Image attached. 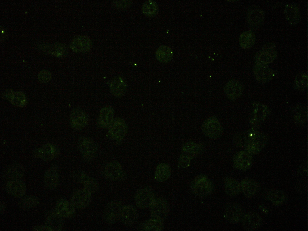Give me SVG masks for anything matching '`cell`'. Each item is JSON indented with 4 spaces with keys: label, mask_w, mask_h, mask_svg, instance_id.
<instances>
[{
    "label": "cell",
    "mask_w": 308,
    "mask_h": 231,
    "mask_svg": "<svg viewBox=\"0 0 308 231\" xmlns=\"http://www.w3.org/2000/svg\"><path fill=\"white\" fill-rule=\"evenodd\" d=\"M49 73H50L48 72H41L39 74V79L41 80V81L43 82H46L47 81H48L51 77V75L50 74H49Z\"/></svg>",
    "instance_id": "cell-44"
},
{
    "label": "cell",
    "mask_w": 308,
    "mask_h": 231,
    "mask_svg": "<svg viewBox=\"0 0 308 231\" xmlns=\"http://www.w3.org/2000/svg\"><path fill=\"white\" fill-rule=\"evenodd\" d=\"M243 214L241 206L235 203L229 204L226 207L224 212V217L230 223L236 224L241 220Z\"/></svg>",
    "instance_id": "cell-14"
},
{
    "label": "cell",
    "mask_w": 308,
    "mask_h": 231,
    "mask_svg": "<svg viewBox=\"0 0 308 231\" xmlns=\"http://www.w3.org/2000/svg\"><path fill=\"white\" fill-rule=\"evenodd\" d=\"M163 228V221L152 218L142 223L138 229L141 231H160L162 230Z\"/></svg>",
    "instance_id": "cell-29"
},
{
    "label": "cell",
    "mask_w": 308,
    "mask_h": 231,
    "mask_svg": "<svg viewBox=\"0 0 308 231\" xmlns=\"http://www.w3.org/2000/svg\"><path fill=\"white\" fill-rule=\"evenodd\" d=\"M152 218L163 222L169 211V205L164 198H159L155 199L151 206Z\"/></svg>",
    "instance_id": "cell-9"
},
{
    "label": "cell",
    "mask_w": 308,
    "mask_h": 231,
    "mask_svg": "<svg viewBox=\"0 0 308 231\" xmlns=\"http://www.w3.org/2000/svg\"><path fill=\"white\" fill-rule=\"evenodd\" d=\"M202 131L206 136L212 138L220 136L222 133V128L218 119L215 117H210L203 123Z\"/></svg>",
    "instance_id": "cell-8"
},
{
    "label": "cell",
    "mask_w": 308,
    "mask_h": 231,
    "mask_svg": "<svg viewBox=\"0 0 308 231\" xmlns=\"http://www.w3.org/2000/svg\"><path fill=\"white\" fill-rule=\"evenodd\" d=\"M137 217V211L134 207L130 205L123 207L120 219L124 224L132 225L136 222Z\"/></svg>",
    "instance_id": "cell-23"
},
{
    "label": "cell",
    "mask_w": 308,
    "mask_h": 231,
    "mask_svg": "<svg viewBox=\"0 0 308 231\" xmlns=\"http://www.w3.org/2000/svg\"><path fill=\"white\" fill-rule=\"evenodd\" d=\"M111 87L112 91L116 96L122 95L125 89L124 83L121 79L118 78L114 79L112 82Z\"/></svg>",
    "instance_id": "cell-40"
},
{
    "label": "cell",
    "mask_w": 308,
    "mask_h": 231,
    "mask_svg": "<svg viewBox=\"0 0 308 231\" xmlns=\"http://www.w3.org/2000/svg\"><path fill=\"white\" fill-rule=\"evenodd\" d=\"M56 150L53 145L48 144L38 150L36 155L38 157L45 161H50L54 157Z\"/></svg>",
    "instance_id": "cell-32"
},
{
    "label": "cell",
    "mask_w": 308,
    "mask_h": 231,
    "mask_svg": "<svg viewBox=\"0 0 308 231\" xmlns=\"http://www.w3.org/2000/svg\"><path fill=\"white\" fill-rule=\"evenodd\" d=\"M39 203V200L37 197L34 195H27L23 197L19 201L18 205L22 210H27L37 205Z\"/></svg>",
    "instance_id": "cell-35"
},
{
    "label": "cell",
    "mask_w": 308,
    "mask_h": 231,
    "mask_svg": "<svg viewBox=\"0 0 308 231\" xmlns=\"http://www.w3.org/2000/svg\"><path fill=\"white\" fill-rule=\"evenodd\" d=\"M262 222V218L260 215L255 212H250L244 217L243 228L245 230L253 231L258 229Z\"/></svg>",
    "instance_id": "cell-20"
},
{
    "label": "cell",
    "mask_w": 308,
    "mask_h": 231,
    "mask_svg": "<svg viewBox=\"0 0 308 231\" xmlns=\"http://www.w3.org/2000/svg\"><path fill=\"white\" fill-rule=\"evenodd\" d=\"M241 189L244 195L248 198H251L257 193L259 186L255 180L250 178H246L241 182Z\"/></svg>",
    "instance_id": "cell-24"
},
{
    "label": "cell",
    "mask_w": 308,
    "mask_h": 231,
    "mask_svg": "<svg viewBox=\"0 0 308 231\" xmlns=\"http://www.w3.org/2000/svg\"><path fill=\"white\" fill-rule=\"evenodd\" d=\"M32 229L33 231H52L49 226L46 225L36 226L33 227Z\"/></svg>",
    "instance_id": "cell-45"
},
{
    "label": "cell",
    "mask_w": 308,
    "mask_h": 231,
    "mask_svg": "<svg viewBox=\"0 0 308 231\" xmlns=\"http://www.w3.org/2000/svg\"><path fill=\"white\" fill-rule=\"evenodd\" d=\"M224 89L228 97L230 99L235 100L241 95L242 87L239 82L235 80H232L227 83Z\"/></svg>",
    "instance_id": "cell-27"
},
{
    "label": "cell",
    "mask_w": 308,
    "mask_h": 231,
    "mask_svg": "<svg viewBox=\"0 0 308 231\" xmlns=\"http://www.w3.org/2000/svg\"><path fill=\"white\" fill-rule=\"evenodd\" d=\"M62 218L55 211H49L46 215L45 225L49 226L52 231L61 230L63 225Z\"/></svg>",
    "instance_id": "cell-22"
},
{
    "label": "cell",
    "mask_w": 308,
    "mask_h": 231,
    "mask_svg": "<svg viewBox=\"0 0 308 231\" xmlns=\"http://www.w3.org/2000/svg\"><path fill=\"white\" fill-rule=\"evenodd\" d=\"M171 173V168L168 164L165 163L160 164L156 168L155 179L159 182L165 181L169 178Z\"/></svg>",
    "instance_id": "cell-30"
},
{
    "label": "cell",
    "mask_w": 308,
    "mask_h": 231,
    "mask_svg": "<svg viewBox=\"0 0 308 231\" xmlns=\"http://www.w3.org/2000/svg\"><path fill=\"white\" fill-rule=\"evenodd\" d=\"M129 1H114L112 5L115 8L118 9H122L128 7L130 4Z\"/></svg>",
    "instance_id": "cell-42"
},
{
    "label": "cell",
    "mask_w": 308,
    "mask_h": 231,
    "mask_svg": "<svg viewBox=\"0 0 308 231\" xmlns=\"http://www.w3.org/2000/svg\"><path fill=\"white\" fill-rule=\"evenodd\" d=\"M158 10L156 3L154 1L149 0L145 2L142 5V11L145 14L152 16L157 13Z\"/></svg>",
    "instance_id": "cell-39"
},
{
    "label": "cell",
    "mask_w": 308,
    "mask_h": 231,
    "mask_svg": "<svg viewBox=\"0 0 308 231\" xmlns=\"http://www.w3.org/2000/svg\"><path fill=\"white\" fill-rule=\"evenodd\" d=\"M173 54L171 49L168 47L162 45L159 47L156 52L157 59L160 62L166 63L171 59Z\"/></svg>",
    "instance_id": "cell-33"
},
{
    "label": "cell",
    "mask_w": 308,
    "mask_h": 231,
    "mask_svg": "<svg viewBox=\"0 0 308 231\" xmlns=\"http://www.w3.org/2000/svg\"><path fill=\"white\" fill-rule=\"evenodd\" d=\"M102 173L107 180L119 181L123 180L125 174L120 164L116 161H109L103 167Z\"/></svg>",
    "instance_id": "cell-2"
},
{
    "label": "cell",
    "mask_w": 308,
    "mask_h": 231,
    "mask_svg": "<svg viewBox=\"0 0 308 231\" xmlns=\"http://www.w3.org/2000/svg\"><path fill=\"white\" fill-rule=\"evenodd\" d=\"M276 46L270 42L265 44L257 52L256 56L257 62L267 64L272 62L276 56Z\"/></svg>",
    "instance_id": "cell-11"
},
{
    "label": "cell",
    "mask_w": 308,
    "mask_h": 231,
    "mask_svg": "<svg viewBox=\"0 0 308 231\" xmlns=\"http://www.w3.org/2000/svg\"><path fill=\"white\" fill-rule=\"evenodd\" d=\"M87 114L83 110L75 109L72 112L70 117L71 126L73 129L80 130L84 128L88 123Z\"/></svg>",
    "instance_id": "cell-12"
},
{
    "label": "cell",
    "mask_w": 308,
    "mask_h": 231,
    "mask_svg": "<svg viewBox=\"0 0 308 231\" xmlns=\"http://www.w3.org/2000/svg\"><path fill=\"white\" fill-rule=\"evenodd\" d=\"M225 190L226 193L230 196L237 195L241 190L240 184L234 178L227 177L224 181Z\"/></svg>",
    "instance_id": "cell-28"
},
{
    "label": "cell",
    "mask_w": 308,
    "mask_h": 231,
    "mask_svg": "<svg viewBox=\"0 0 308 231\" xmlns=\"http://www.w3.org/2000/svg\"><path fill=\"white\" fill-rule=\"evenodd\" d=\"M191 160L187 156L182 154L179 161V166L183 168L188 167L189 165Z\"/></svg>",
    "instance_id": "cell-43"
},
{
    "label": "cell",
    "mask_w": 308,
    "mask_h": 231,
    "mask_svg": "<svg viewBox=\"0 0 308 231\" xmlns=\"http://www.w3.org/2000/svg\"><path fill=\"white\" fill-rule=\"evenodd\" d=\"M284 14L286 20L291 25L297 24L300 21V14L298 7L292 4H288L285 6Z\"/></svg>",
    "instance_id": "cell-25"
},
{
    "label": "cell",
    "mask_w": 308,
    "mask_h": 231,
    "mask_svg": "<svg viewBox=\"0 0 308 231\" xmlns=\"http://www.w3.org/2000/svg\"><path fill=\"white\" fill-rule=\"evenodd\" d=\"M121 202L113 201L108 203L105 207L103 214L104 221L109 224L115 223L120 219L123 208Z\"/></svg>",
    "instance_id": "cell-5"
},
{
    "label": "cell",
    "mask_w": 308,
    "mask_h": 231,
    "mask_svg": "<svg viewBox=\"0 0 308 231\" xmlns=\"http://www.w3.org/2000/svg\"><path fill=\"white\" fill-rule=\"evenodd\" d=\"M295 84L299 89L303 90L306 88L307 85V76L306 73H301L296 76Z\"/></svg>",
    "instance_id": "cell-41"
},
{
    "label": "cell",
    "mask_w": 308,
    "mask_h": 231,
    "mask_svg": "<svg viewBox=\"0 0 308 231\" xmlns=\"http://www.w3.org/2000/svg\"><path fill=\"white\" fill-rule=\"evenodd\" d=\"M43 182L46 187L50 190H54L57 188L59 183V174L57 166L53 165L46 171Z\"/></svg>",
    "instance_id": "cell-16"
},
{
    "label": "cell",
    "mask_w": 308,
    "mask_h": 231,
    "mask_svg": "<svg viewBox=\"0 0 308 231\" xmlns=\"http://www.w3.org/2000/svg\"><path fill=\"white\" fill-rule=\"evenodd\" d=\"M91 194L90 192L85 188L78 189L72 193L70 202L75 208H85L90 203Z\"/></svg>",
    "instance_id": "cell-7"
},
{
    "label": "cell",
    "mask_w": 308,
    "mask_h": 231,
    "mask_svg": "<svg viewBox=\"0 0 308 231\" xmlns=\"http://www.w3.org/2000/svg\"><path fill=\"white\" fill-rule=\"evenodd\" d=\"M114 110L110 106H106L102 109L97 120V125L100 128L109 129L113 122Z\"/></svg>",
    "instance_id": "cell-17"
},
{
    "label": "cell",
    "mask_w": 308,
    "mask_h": 231,
    "mask_svg": "<svg viewBox=\"0 0 308 231\" xmlns=\"http://www.w3.org/2000/svg\"><path fill=\"white\" fill-rule=\"evenodd\" d=\"M75 208L70 202L64 199H61L56 203L55 211L60 217L72 218L75 215Z\"/></svg>",
    "instance_id": "cell-18"
},
{
    "label": "cell",
    "mask_w": 308,
    "mask_h": 231,
    "mask_svg": "<svg viewBox=\"0 0 308 231\" xmlns=\"http://www.w3.org/2000/svg\"><path fill=\"white\" fill-rule=\"evenodd\" d=\"M254 70L257 80L262 83L269 81L273 76V71L266 64L256 62Z\"/></svg>",
    "instance_id": "cell-21"
},
{
    "label": "cell",
    "mask_w": 308,
    "mask_h": 231,
    "mask_svg": "<svg viewBox=\"0 0 308 231\" xmlns=\"http://www.w3.org/2000/svg\"><path fill=\"white\" fill-rule=\"evenodd\" d=\"M155 199L153 190L149 187L143 188L138 190L135 196V202L137 207L140 209H145L151 207Z\"/></svg>",
    "instance_id": "cell-6"
},
{
    "label": "cell",
    "mask_w": 308,
    "mask_h": 231,
    "mask_svg": "<svg viewBox=\"0 0 308 231\" xmlns=\"http://www.w3.org/2000/svg\"><path fill=\"white\" fill-rule=\"evenodd\" d=\"M202 146L192 142H189L185 144L183 148V154L187 156L191 159L199 154L202 151Z\"/></svg>",
    "instance_id": "cell-31"
},
{
    "label": "cell",
    "mask_w": 308,
    "mask_h": 231,
    "mask_svg": "<svg viewBox=\"0 0 308 231\" xmlns=\"http://www.w3.org/2000/svg\"><path fill=\"white\" fill-rule=\"evenodd\" d=\"M6 208V205L5 202L3 201L0 202V211L1 214H3L5 212Z\"/></svg>",
    "instance_id": "cell-46"
},
{
    "label": "cell",
    "mask_w": 308,
    "mask_h": 231,
    "mask_svg": "<svg viewBox=\"0 0 308 231\" xmlns=\"http://www.w3.org/2000/svg\"><path fill=\"white\" fill-rule=\"evenodd\" d=\"M234 164L238 169L244 170L248 169L251 164L250 161L242 152H240L236 154L233 159Z\"/></svg>",
    "instance_id": "cell-36"
},
{
    "label": "cell",
    "mask_w": 308,
    "mask_h": 231,
    "mask_svg": "<svg viewBox=\"0 0 308 231\" xmlns=\"http://www.w3.org/2000/svg\"><path fill=\"white\" fill-rule=\"evenodd\" d=\"M108 130L106 134L107 137L118 144L122 142L128 131L125 123L121 118L114 119Z\"/></svg>",
    "instance_id": "cell-4"
},
{
    "label": "cell",
    "mask_w": 308,
    "mask_h": 231,
    "mask_svg": "<svg viewBox=\"0 0 308 231\" xmlns=\"http://www.w3.org/2000/svg\"><path fill=\"white\" fill-rule=\"evenodd\" d=\"M26 188L24 182L20 179L8 181L5 185L6 192L17 198L23 196L26 191Z\"/></svg>",
    "instance_id": "cell-15"
},
{
    "label": "cell",
    "mask_w": 308,
    "mask_h": 231,
    "mask_svg": "<svg viewBox=\"0 0 308 231\" xmlns=\"http://www.w3.org/2000/svg\"><path fill=\"white\" fill-rule=\"evenodd\" d=\"M5 97L10 100L15 105L22 106L24 105L26 102V99L24 94L20 92L15 93L10 91H7Z\"/></svg>",
    "instance_id": "cell-38"
},
{
    "label": "cell",
    "mask_w": 308,
    "mask_h": 231,
    "mask_svg": "<svg viewBox=\"0 0 308 231\" xmlns=\"http://www.w3.org/2000/svg\"><path fill=\"white\" fill-rule=\"evenodd\" d=\"M214 186L212 182L203 175L198 176L192 182L190 189L195 195L201 197H206L211 194Z\"/></svg>",
    "instance_id": "cell-1"
},
{
    "label": "cell",
    "mask_w": 308,
    "mask_h": 231,
    "mask_svg": "<svg viewBox=\"0 0 308 231\" xmlns=\"http://www.w3.org/2000/svg\"><path fill=\"white\" fill-rule=\"evenodd\" d=\"M92 46L91 41L87 36L80 35L76 36L72 41L71 49L76 53L86 52L90 51Z\"/></svg>",
    "instance_id": "cell-13"
},
{
    "label": "cell",
    "mask_w": 308,
    "mask_h": 231,
    "mask_svg": "<svg viewBox=\"0 0 308 231\" xmlns=\"http://www.w3.org/2000/svg\"><path fill=\"white\" fill-rule=\"evenodd\" d=\"M265 17L263 11L256 6L251 7L248 10L247 20L250 26L252 28L259 27L262 23Z\"/></svg>",
    "instance_id": "cell-19"
},
{
    "label": "cell",
    "mask_w": 308,
    "mask_h": 231,
    "mask_svg": "<svg viewBox=\"0 0 308 231\" xmlns=\"http://www.w3.org/2000/svg\"><path fill=\"white\" fill-rule=\"evenodd\" d=\"M77 147L83 159L86 161L92 160L96 156L97 146L91 138L83 136L78 140Z\"/></svg>",
    "instance_id": "cell-3"
},
{
    "label": "cell",
    "mask_w": 308,
    "mask_h": 231,
    "mask_svg": "<svg viewBox=\"0 0 308 231\" xmlns=\"http://www.w3.org/2000/svg\"><path fill=\"white\" fill-rule=\"evenodd\" d=\"M24 170L19 164L13 165L7 169L4 173L3 177L7 181L20 179L23 176Z\"/></svg>",
    "instance_id": "cell-26"
},
{
    "label": "cell",
    "mask_w": 308,
    "mask_h": 231,
    "mask_svg": "<svg viewBox=\"0 0 308 231\" xmlns=\"http://www.w3.org/2000/svg\"><path fill=\"white\" fill-rule=\"evenodd\" d=\"M73 178L75 182L83 184L84 188L91 193L98 190L99 184L97 181L84 171H76L73 173Z\"/></svg>",
    "instance_id": "cell-10"
},
{
    "label": "cell",
    "mask_w": 308,
    "mask_h": 231,
    "mask_svg": "<svg viewBox=\"0 0 308 231\" xmlns=\"http://www.w3.org/2000/svg\"><path fill=\"white\" fill-rule=\"evenodd\" d=\"M266 195L268 199L276 205L282 204L285 200L286 195L285 193L279 190H270L267 192Z\"/></svg>",
    "instance_id": "cell-34"
},
{
    "label": "cell",
    "mask_w": 308,
    "mask_h": 231,
    "mask_svg": "<svg viewBox=\"0 0 308 231\" xmlns=\"http://www.w3.org/2000/svg\"><path fill=\"white\" fill-rule=\"evenodd\" d=\"M255 40L254 33L251 31H245L241 35L240 38V44L244 48H249L254 45Z\"/></svg>",
    "instance_id": "cell-37"
}]
</instances>
